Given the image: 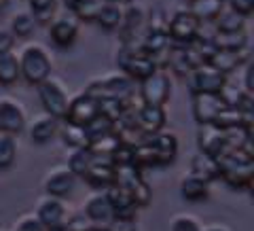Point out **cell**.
<instances>
[{"instance_id":"cell-1","label":"cell","mask_w":254,"mask_h":231,"mask_svg":"<svg viewBox=\"0 0 254 231\" xmlns=\"http://www.w3.org/2000/svg\"><path fill=\"white\" fill-rule=\"evenodd\" d=\"M218 178H222L233 189H250L254 180V151L252 140L242 149L229 151L216 157Z\"/></svg>"},{"instance_id":"cell-2","label":"cell","mask_w":254,"mask_h":231,"mask_svg":"<svg viewBox=\"0 0 254 231\" xmlns=\"http://www.w3.org/2000/svg\"><path fill=\"white\" fill-rule=\"evenodd\" d=\"M117 64L121 68L125 77H129L131 81H144L159 68L155 58H150L148 53L140 49V45H123L117 53Z\"/></svg>"},{"instance_id":"cell-3","label":"cell","mask_w":254,"mask_h":231,"mask_svg":"<svg viewBox=\"0 0 254 231\" xmlns=\"http://www.w3.org/2000/svg\"><path fill=\"white\" fill-rule=\"evenodd\" d=\"M19 77H23L30 85H38L51 77V58L41 45H28L19 53Z\"/></svg>"},{"instance_id":"cell-4","label":"cell","mask_w":254,"mask_h":231,"mask_svg":"<svg viewBox=\"0 0 254 231\" xmlns=\"http://www.w3.org/2000/svg\"><path fill=\"white\" fill-rule=\"evenodd\" d=\"M115 185L123 187L127 193L133 197L138 208H146L153 200V189L148 187V182L142 178L140 168H136L133 163H123L115 165Z\"/></svg>"},{"instance_id":"cell-5","label":"cell","mask_w":254,"mask_h":231,"mask_svg":"<svg viewBox=\"0 0 254 231\" xmlns=\"http://www.w3.org/2000/svg\"><path fill=\"white\" fill-rule=\"evenodd\" d=\"M133 83L129 77H125L123 73L119 75H108L104 78H98V81H93L89 87H87V93H91L93 98L98 100H129L133 93Z\"/></svg>"},{"instance_id":"cell-6","label":"cell","mask_w":254,"mask_h":231,"mask_svg":"<svg viewBox=\"0 0 254 231\" xmlns=\"http://www.w3.org/2000/svg\"><path fill=\"white\" fill-rule=\"evenodd\" d=\"M36 91H38V100L45 108L47 115H51L55 119H62L66 117V110H68V93H66V87H64L58 78H45L43 83L36 85Z\"/></svg>"},{"instance_id":"cell-7","label":"cell","mask_w":254,"mask_h":231,"mask_svg":"<svg viewBox=\"0 0 254 231\" xmlns=\"http://www.w3.org/2000/svg\"><path fill=\"white\" fill-rule=\"evenodd\" d=\"M172 93V81L165 68H157L153 75L146 77L144 81H140V91L138 98L144 104L153 106H165V102L170 100Z\"/></svg>"},{"instance_id":"cell-8","label":"cell","mask_w":254,"mask_h":231,"mask_svg":"<svg viewBox=\"0 0 254 231\" xmlns=\"http://www.w3.org/2000/svg\"><path fill=\"white\" fill-rule=\"evenodd\" d=\"M203 21H199L189 9L176 11L168 19V34L172 38V45H189L193 43L201 32Z\"/></svg>"},{"instance_id":"cell-9","label":"cell","mask_w":254,"mask_h":231,"mask_svg":"<svg viewBox=\"0 0 254 231\" xmlns=\"http://www.w3.org/2000/svg\"><path fill=\"white\" fill-rule=\"evenodd\" d=\"M187 78H189L190 93H218L227 81V75H222L212 64L203 62L190 70V75Z\"/></svg>"},{"instance_id":"cell-10","label":"cell","mask_w":254,"mask_h":231,"mask_svg":"<svg viewBox=\"0 0 254 231\" xmlns=\"http://www.w3.org/2000/svg\"><path fill=\"white\" fill-rule=\"evenodd\" d=\"M100 115V100L93 98L91 93H78L72 100H68V110H66V121L76 123V125H87Z\"/></svg>"},{"instance_id":"cell-11","label":"cell","mask_w":254,"mask_h":231,"mask_svg":"<svg viewBox=\"0 0 254 231\" xmlns=\"http://www.w3.org/2000/svg\"><path fill=\"white\" fill-rule=\"evenodd\" d=\"M133 125L138 127V132L142 136H150L163 130L165 125V110L163 106H153V104H144L140 102L138 108L133 110Z\"/></svg>"},{"instance_id":"cell-12","label":"cell","mask_w":254,"mask_h":231,"mask_svg":"<svg viewBox=\"0 0 254 231\" xmlns=\"http://www.w3.org/2000/svg\"><path fill=\"white\" fill-rule=\"evenodd\" d=\"M23 130H26V110H23V106L11 98H2L0 100V132L19 136Z\"/></svg>"},{"instance_id":"cell-13","label":"cell","mask_w":254,"mask_h":231,"mask_svg":"<svg viewBox=\"0 0 254 231\" xmlns=\"http://www.w3.org/2000/svg\"><path fill=\"white\" fill-rule=\"evenodd\" d=\"M225 106L227 104L222 102V98L218 93H193V102H190L193 117L199 125L201 123H214Z\"/></svg>"},{"instance_id":"cell-14","label":"cell","mask_w":254,"mask_h":231,"mask_svg":"<svg viewBox=\"0 0 254 231\" xmlns=\"http://www.w3.org/2000/svg\"><path fill=\"white\" fill-rule=\"evenodd\" d=\"M49 36L58 47H70L78 36V19L68 11L64 15H55L49 23Z\"/></svg>"},{"instance_id":"cell-15","label":"cell","mask_w":254,"mask_h":231,"mask_svg":"<svg viewBox=\"0 0 254 231\" xmlns=\"http://www.w3.org/2000/svg\"><path fill=\"white\" fill-rule=\"evenodd\" d=\"M36 217L38 221L43 223L45 229H58L64 225V221H66V206H64L62 197H53V195H47L43 197L41 202L36 206Z\"/></svg>"},{"instance_id":"cell-16","label":"cell","mask_w":254,"mask_h":231,"mask_svg":"<svg viewBox=\"0 0 254 231\" xmlns=\"http://www.w3.org/2000/svg\"><path fill=\"white\" fill-rule=\"evenodd\" d=\"M83 212H85V217L93 223V227L98 231H104L108 223L115 219L113 208H110V202H108V197H106L104 191L93 193L89 200L85 202V210Z\"/></svg>"},{"instance_id":"cell-17","label":"cell","mask_w":254,"mask_h":231,"mask_svg":"<svg viewBox=\"0 0 254 231\" xmlns=\"http://www.w3.org/2000/svg\"><path fill=\"white\" fill-rule=\"evenodd\" d=\"M76 185V176L70 172L66 165L53 168L49 174L45 176V193L53 195V197H66L72 193V189Z\"/></svg>"},{"instance_id":"cell-18","label":"cell","mask_w":254,"mask_h":231,"mask_svg":"<svg viewBox=\"0 0 254 231\" xmlns=\"http://www.w3.org/2000/svg\"><path fill=\"white\" fill-rule=\"evenodd\" d=\"M104 193L108 197V202H110V208H113V214H115V219H136V212L140 210L136 202H133V197L127 193V191L123 187H119V185H110L104 189Z\"/></svg>"},{"instance_id":"cell-19","label":"cell","mask_w":254,"mask_h":231,"mask_svg":"<svg viewBox=\"0 0 254 231\" xmlns=\"http://www.w3.org/2000/svg\"><path fill=\"white\" fill-rule=\"evenodd\" d=\"M83 178L95 189L104 191L106 187H110L115 182V165H113V161H110V157L95 155L93 163L89 165V170L83 174Z\"/></svg>"},{"instance_id":"cell-20","label":"cell","mask_w":254,"mask_h":231,"mask_svg":"<svg viewBox=\"0 0 254 231\" xmlns=\"http://www.w3.org/2000/svg\"><path fill=\"white\" fill-rule=\"evenodd\" d=\"M222 142H225V130L216 123H201L197 130V145L201 153L218 157L222 153Z\"/></svg>"},{"instance_id":"cell-21","label":"cell","mask_w":254,"mask_h":231,"mask_svg":"<svg viewBox=\"0 0 254 231\" xmlns=\"http://www.w3.org/2000/svg\"><path fill=\"white\" fill-rule=\"evenodd\" d=\"M148 145L155 149L157 159H159V165H168L172 163L178 155V140L174 134L170 132H157V134H150L146 136Z\"/></svg>"},{"instance_id":"cell-22","label":"cell","mask_w":254,"mask_h":231,"mask_svg":"<svg viewBox=\"0 0 254 231\" xmlns=\"http://www.w3.org/2000/svg\"><path fill=\"white\" fill-rule=\"evenodd\" d=\"M250 62V51L248 47L242 51H225V49H214V53L210 55L208 64H212L216 70H220L222 75H231L233 70H237L242 64Z\"/></svg>"},{"instance_id":"cell-23","label":"cell","mask_w":254,"mask_h":231,"mask_svg":"<svg viewBox=\"0 0 254 231\" xmlns=\"http://www.w3.org/2000/svg\"><path fill=\"white\" fill-rule=\"evenodd\" d=\"M58 130H60V119L45 115V117H38L30 123L28 134H30L32 142H36V145H47L51 138H55Z\"/></svg>"},{"instance_id":"cell-24","label":"cell","mask_w":254,"mask_h":231,"mask_svg":"<svg viewBox=\"0 0 254 231\" xmlns=\"http://www.w3.org/2000/svg\"><path fill=\"white\" fill-rule=\"evenodd\" d=\"M180 195L187 202H201L210 195V182H205L203 178L195 176V174H187L180 180Z\"/></svg>"},{"instance_id":"cell-25","label":"cell","mask_w":254,"mask_h":231,"mask_svg":"<svg viewBox=\"0 0 254 231\" xmlns=\"http://www.w3.org/2000/svg\"><path fill=\"white\" fill-rule=\"evenodd\" d=\"M58 134L62 136L64 145H68L70 149L89 147V136H87V130L83 125H76V123H70V121H66V119H62Z\"/></svg>"},{"instance_id":"cell-26","label":"cell","mask_w":254,"mask_h":231,"mask_svg":"<svg viewBox=\"0 0 254 231\" xmlns=\"http://www.w3.org/2000/svg\"><path fill=\"white\" fill-rule=\"evenodd\" d=\"M210 38H212V45L216 47V49H225V51H242L248 47V34H246V30H240V32L214 30V34Z\"/></svg>"},{"instance_id":"cell-27","label":"cell","mask_w":254,"mask_h":231,"mask_svg":"<svg viewBox=\"0 0 254 231\" xmlns=\"http://www.w3.org/2000/svg\"><path fill=\"white\" fill-rule=\"evenodd\" d=\"M190 174L203 178L205 182H212L218 178V163H216V157L208 155V153H197L193 159H190Z\"/></svg>"},{"instance_id":"cell-28","label":"cell","mask_w":254,"mask_h":231,"mask_svg":"<svg viewBox=\"0 0 254 231\" xmlns=\"http://www.w3.org/2000/svg\"><path fill=\"white\" fill-rule=\"evenodd\" d=\"M64 9L72 13L78 21H95L102 0H62Z\"/></svg>"},{"instance_id":"cell-29","label":"cell","mask_w":254,"mask_h":231,"mask_svg":"<svg viewBox=\"0 0 254 231\" xmlns=\"http://www.w3.org/2000/svg\"><path fill=\"white\" fill-rule=\"evenodd\" d=\"M246 19H248L246 15L229 9V6H222V11L214 19V28L218 32H240L246 28Z\"/></svg>"},{"instance_id":"cell-30","label":"cell","mask_w":254,"mask_h":231,"mask_svg":"<svg viewBox=\"0 0 254 231\" xmlns=\"http://www.w3.org/2000/svg\"><path fill=\"white\" fill-rule=\"evenodd\" d=\"M222 6H225V0H193L189 4V11L199 21H214Z\"/></svg>"},{"instance_id":"cell-31","label":"cell","mask_w":254,"mask_h":231,"mask_svg":"<svg viewBox=\"0 0 254 231\" xmlns=\"http://www.w3.org/2000/svg\"><path fill=\"white\" fill-rule=\"evenodd\" d=\"M123 21V6L121 4H104L102 2L98 17H95V23L104 30H119Z\"/></svg>"},{"instance_id":"cell-32","label":"cell","mask_w":254,"mask_h":231,"mask_svg":"<svg viewBox=\"0 0 254 231\" xmlns=\"http://www.w3.org/2000/svg\"><path fill=\"white\" fill-rule=\"evenodd\" d=\"M93 159H95V155L91 153L89 147L74 149L72 153H70V157H68V165H66V168L72 172L76 178H83V174L89 170V165L93 163Z\"/></svg>"},{"instance_id":"cell-33","label":"cell","mask_w":254,"mask_h":231,"mask_svg":"<svg viewBox=\"0 0 254 231\" xmlns=\"http://www.w3.org/2000/svg\"><path fill=\"white\" fill-rule=\"evenodd\" d=\"M19 78V60L13 51L0 53V85H13Z\"/></svg>"},{"instance_id":"cell-34","label":"cell","mask_w":254,"mask_h":231,"mask_svg":"<svg viewBox=\"0 0 254 231\" xmlns=\"http://www.w3.org/2000/svg\"><path fill=\"white\" fill-rule=\"evenodd\" d=\"M32 17L36 19V23H51L55 13H58V2L60 0H28Z\"/></svg>"},{"instance_id":"cell-35","label":"cell","mask_w":254,"mask_h":231,"mask_svg":"<svg viewBox=\"0 0 254 231\" xmlns=\"http://www.w3.org/2000/svg\"><path fill=\"white\" fill-rule=\"evenodd\" d=\"M17 159V140L11 134L0 132V170H9Z\"/></svg>"},{"instance_id":"cell-36","label":"cell","mask_w":254,"mask_h":231,"mask_svg":"<svg viewBox=\"0 0 254 231\" xmlns=\"http://www.w3.org/2000/svg\"><path fill=\"white\" fill-rule=\"evenodd\" d=\"M119 147H121V140H119V136H117L115 132L104 134V136H100V138H95V140L89 142L91 153L93 155H100V157H110Z\"/></svg>"},{"instance_id":"cell-37","label":"cell","mask_w":254,"mask_h":231,"mask_svg":"<svg viewBox=\"0 0 254 231\" xmlns=\"http://www.w3.org/2000/svg\"><path fill=\"white\" fill-rule=\"evenodd\" d=\"M36 30V19L32 17V13H17L11 19V32L15 38H28L34 34Z\"/></svg>"},{"instance_id":"cell-38","label":"cell","mask_w":254,"mask_h":231,"mask_svg":"<svg viewBox=\"0 0 254 231\" xmlns=\"http://www.w3.org/2000/svg\"><path fill=\"white\" fill-rule=\"evenodd\" d=\"M85 130H87V136H89V142H91L95 138L104 136V134L115 132V121H110V119L104 115H98L93 121H89L85 125Z\"/></svg>"},{"instance_id":"cell-39","label":"cell","mask_w":254,"mask_h":231,"mask_svg":"<svg viewBox=\"0 0 254 231\" xmlns=\"http://www.w3.org/2000/svg\"><path fill=\"white\" fill-rule=\"evenodd\" d=\"M64 231H93V223L85 217V212H78V214H72L70 219L64 221L62 225Z\"/></svg>"},{"instance_id":"cell-40","label":"cell","mask_w":254,"mask_h":231,"mask_svg":"<svg viewBox=\"0 0 254 231\" xmlns=\"http://www.w3.org/2000/svg\"><path fill=\"white\" fill-rule=\"evenodd\" d=\"M172 231H201V225L190 214H180L172 221Z\"/></svg>"},{"instance_id":"cell-41","label":"cell","mask_w":254,"mask_h":231,"mask_svg":"<svg viewBox=\"0 0 254 231\" xmlns=\"http://www.w3.org/2000/svg\"><path fill=\"white\" fill-rule=\"evenodd\" d=\"M168 15L161 6L150 11V17H148V23H146V30H168Z\"/></svg>"},{"instance_id":"cell-42","label":"cell","mask_w":254,"mask_h":231,"mask_svg":"<svg viewBox=\"0 0 254 231\" xmlns=\"http://www.w3.org/2000/svg\"><path fill=\"white\" fill-rule=\"evenodd\" d=\"M15 231H45V227H43V223L38 221L36 214H26V217H21L17 221Z\"/></svg>"},{"instance_id":"cell-43","label":"cell","mask_w":254,"mask_h":231,"mask_svg":"<svg viewBox=\"0 0 254 231\" xmlns=\"http://www.w3.org/2000/svg\"><path fill=\"white\" fill-rule=\"evenodd\" d=\"M104 231H138L136 219H113Z\"/></svg>"},{"instance_id":"cell-44","label":"cell","mask_w":254,"mask_h":231,"mask_svg":"<svg viewBox=\"0 0 254 231\" xmlns=\"http://www.w3.org/2000/svg\"><path fill=\"white\" fill-rule=\"evenodd\" d=\"M227 6L229 9H233V11H237V13H242V15H252V11H254V0H227Z\"/></svg>"},{"instance_id":"cell-45","label":"cell","mask_w":254,"mask_h":231,"mask_svg":"<svg viewBox=\"0 0 254 231\" xmlns=\"http://www.w3.org/2000/svg\"><path fill=\"white\" fill-rule=\"evenodd\" d=\"M15 47V36L11 30H0V53H9Z\"/></svg>"},{"instance_id":"cell-46","label":"cell","mask_w":254,"mask_h":231,"mask_svg":"<svg viewBox=\"0 0 254 231\" xmlns=\"http://www.w3.org/2000/svg\"><path fill=\"white\" fill-rule=\"evenodd\" d=\"M201 231H229L225 225H208V227H203Z\"/></svg>"},{"instance_id":"cell-47","label":"cell","mask_w":254,"mask_h":231,"mask_svg":"<svg viewBox=\"0 0 254 231\" xmlns=\"http://www.w3.org/2000/svg\"><path fill=\"white\" fill-rule=\"evenodd\" d=\"M104 4H121V6H125L127 2H131V0H102Z\"/></svg>"},{"instance_id":"cell-48","label":"cell","mask_w":254,"mask_h":231,"mask_svg":"<svg viewBox=\"0 0 254 231\" xmlns=\"http://www.w3.org/2000/svg\"><path fill=\"white\" fill-rule=\"evenodd\" d=\"M185 2H187V4H190V2H193V0H185Z\"/></svg>"}]
</instances>
